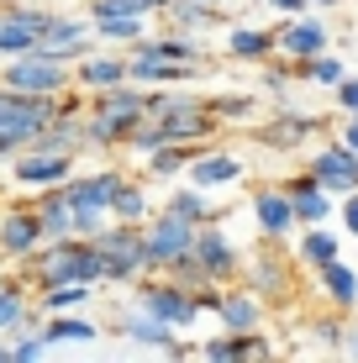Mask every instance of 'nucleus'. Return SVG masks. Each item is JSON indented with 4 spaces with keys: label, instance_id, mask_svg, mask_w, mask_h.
<instances>
[{
    "label": "nucleus",
    "instance_id": "1",
    "mask_svg": "<svg viewBox=\"0 0 358 363\" xmlns=\"http://www.w3.org/2000/svg\"><path fill=\"white\" fill-rule=\"evenodd\" d=\"M53 121V95H32V90H0V153L32 143L37 132Z\"/></svg>",
    "mask_w": 358,
    "mask_h": 363
},
{
    "label": "nucleus",
    "instance_id": "2",
    "mask_svg": "<svg viewBox=\"0 0 358 363\" xmlns=\"http://www.w3.org/2000/svg\"><path fill=\"white\" fill-rule=\"evenodd\" d=\"M95 253L106 264V279H138L147 269V247H142V227L138 221H121V227H106L101 237H90Z\"/></svg>",
    "mask_w": 358,
    "mask_h": 363
},
{
    "label": "nucleus",
    "instance_id": "3",
    "mask_svg": "<svg viewBox=\"0 0 358 363\" xmlns=\"http://www.w3.org/2000/svg\"><path fill=\"white\" fill-rule=\"evenodd\" d=\"M43 279L47 284H95V279H106V264H101V253H95V242L64 237L58 247L43 253Z\"/></svg>",
    "mask_w": 358,
    "mask_h": 363
},
{
    "label": "nucleus",
    "instance_id": "4",
    "mask_svg": "<svg viewBox=\"0 0 358 363\" xmlns=\"http://www.w3.org/2000/svg\"><path fill=\"white\" fill-rule=\"evenodd\" d=\"M195 227L201 221H190L184 211L169 206V216H158L153 227L142 232V247H147V269H158V264H174V258H184L195 247Z\"/></svg>",
    "mask_w": 358,
    "mask_h": 363
},
{
    "label": "nucleus",
    "instance_id": "5",
    "mask_svg": "<svg viewBox=\"0 0 358 363\" xmlns=\"http://www.w3.org/2000/svg\"><path fill=\"white\" fill-rule=\"evenodd\" d=\"M6 84H11V90H32V95H53V90H64V58L32 48V53L11 58Z\"/></svg>",
    "mask_w": 358,
    "mask_h": 363
},
{
    "label": "nucleus",
    "instance_id": "6",
    "mask_svg": "<svg viewBox=\"0 0 358 363\" xmlns=\"http://www.w3.org/2000/svg\"><path fill=\"white\" fill-rule=\"evenodd\" d=\"M47 27H53L47 11H6L0 16V58H21L32 48H43Z\"/></svg>",
    "mask_w": 358,
    "mask_h": 363
},
{
    "label": "nucleus",
    "instance_id": "7",
    "mask_svg": "<svg viewBox=\"0 0 358 363\" xmlns=\"http://www.w3.org/2000/svg\"><path fill=\"white\" fill-rule=\"evenodd\" d=\"M142 311L158 316V321H169V327H190V321L201 316V295H190L184 284H147Z\"/></svg>",
    "mask_w": 358,
    "mask_h": 363
},
{
    "label": "nucleus",
    "instance_id": "8",
    "mask_svg": "<svg viewBox=\"0 0 358 363\" xmlns=\"http://www.w3.org/2000/svg\"><path fill=\"white\" fill-rule=\"evenodd\" d=\"M311 174H316V184H322V190L348 195V190H358V153H353L348 143L322 147V153H316V164H311Z\"/></svg>",
    "mask_w": 358,
    "mask_h": 363
},
{
    "label": "nucleus",
    "instance_id": "9",
    "mask_svg": "<svg viewBox=\"0 0 358 363\" xmlns=\"http://www.w3.org/2000/svg\"><path fill=\"white\" fill-rule=\"evenodd\" d=\"M274 43H279V53H290V58H316V53H327V27L322 21H306V16H290L285 27L274 32Z\"/></svg>",
    "mask_w": 358,
    "mask_h": 363
},
{
    "label": "nucleus",
    "instance_id": "10",
    "mask_svg": "<svg viewBox=\"0 0 358 363\" xmlns=\"http://www.w3.org/2000/svg\"><path fill=\"white\" fill-rule=\"evenodd\" d=\"M142 111H153V100L142 90H127V79L101 90V116H111L121 127V137H132V121H142Z\"/></svg>",
    "mask_w": 358,
    "mask_h": 363
},
{
    "label": "nucleus",
    "instance_id": "11",
    "mask_svg": "<svg viewBox=\"0 0 358 363\" xmlns=\"http://www.w3.org/2000/svg\"><path fill=\"white\" fill-rule=\"evenodd\" d=\"M121 184H127L121 174H90V179H69L64 195H69L74 211H111V200H116Z\"/></svg>",
    "mask_w": 358,
    "mask_h": 363
},
{
    "label": "nucleus",
    "instance_id": "12",
    "mask_svg": "<svg viewBox=\"0 0 358 363\" xmlns=\"http://www.w3.org/2000/svg\"><path fill=\"white\" fill-rule=\"evenodd\" d=\"M37 242H43V221H37V211H6V216H0V253L27 258Z\"/></svg>",
    "mask_w": 358,
    "mask_h": 363
},
{
    "label": "nucleus",
    "instance_id": "13",
    "mask_svg": "<svg viewBox=\"0 0 358 363\" xmlns=\"http://www.w3.org/2000/svg\"><path fill=\"white\" fill-rule=\"evenodd\" d=\"M190 253H195V264L211 274V279H227V274L237 269V253H232V242H227L221 232H211V227L195 232V247H190Z\"/></svg>",
    "mask_w": 358,
    "mask_h": 363
},
{
    "label": "nucleus",
    "instance_id": "14",
    "mask_svg": "<svg viewBox=\"0 0 358 363\" xmlns=\"http://www.w3.org/2000/svg\"><path fill=\"white\" fill-rule=\"evenodd\" d=\"M64 174H69V153H21L16 158V179L21 184H64Z\"/></svg>",
    "mask_w": 358,
    "mask_h": 363
},
{
    "label": "nucleus",
    "instance_id": "15",
    "mask_svg": "<svg viewBox=\"0 0 358 363\" xmlns=\"http://www.w3.org/2000/svg\"><path fill=\"white\" fill-rule=\"evenodd\" d=\"M190 69H201V64H174V58H158V53H138L127 64V74L138 84H174V79H184Z\"/></svg>",
    "mask_w": 358,
    "mask_h": 363
},
{
    "label": "nucleus",
    "instance_id": "16",
    "mask_svg": "<svg viewBox=\"0 0 358 363\" xmlns=\"http://www.w3.org/2000/svg\"><path fill=\"white\" fill-rule=\"evenodd\" d=\"M253 216H258V227H264L269 237H285L295 227V200L290 195H274V190H264L253 200Z\"/></svg>",
    "mask_w": 358,
    "mask_h": 363
},
{
    "label": "nucleus",
    "instance_id": "17",
    "mask_svg": "<svg viewBox=\"0 0 358 363\" xmlns=\"http://www.w3.org/2000/svg\"><path fill=\"white\" fill-rule=\"evenodd\" d=\"M290 200H295V221H301V227H322V221L332 216V190L316 184V174H311V184H301Z\"/></svg>",
    "mask_w": 358,
    "mask_h": 363
},
{
    "label": "nucleus",
    "instance_id": "18",
    "mask_svg": "<svg viewBox=\"0 0 358 363\" xmlns=\"http://www.w3.org/2000/svg\"><path fill=\"white\" fill-rule=\"evenodd\" d=\"M242 174L237 158H227V153H206V158H195L190 164V179H195V190H216V184H232Z\"/></svg>",
    "mask_w": 358,
    "mask_h": 363
},
{
    "label": "nucleus",
    "instance_id": "19",
    "mask_svg": "<svg viewBox=\"0 0 358 363\" xmlns=\"http://www.w3.org/2000/svg\"><path fill=\"white\" fill-rule=\"evenodd\" d=\"M37 221H43V237H53V242L74 237V206H69V195H64V184H58V195H47V200H43Z\"/></svg>",
    "mask_w": 358,
    "mask_h": 363
},
{
    "label": "nucleus",
    "instance_id": "20",
    "mask_svg": "<svg viewBox=\"0 0 358 363\" xmlns=\"http://www.w3.org/2000/svg\"><path fill=\"white\" fill-rule=\"evenodd\" d=\"M201 353H206V358H216V363H221V358H227V363H232V358H264V353H269V347H264V342H258V337H253V332H232V337H216V342H206V347H201Z\"/></svg>",
    "mask_w": 358,
    "mask_h": 363
},
{
    "label": "nucleus",
    "instance_id": "21",
    "mask_svg": "<svg viewBox=\"0 0 358 363\" xmlns=\"http://www.w3.org/2000/svg\"><path fill=\"white\" fill-rule=\"evenodd\" d=\"M216 316L227 321V332H253L258 316H264V306H258V295H227Z\"/></svg>",
    "mask_w": 358,
    "mask_h": 363
},
{
    "label": "nucleus",
    "instance_id": "22",
    "mask_svg": "<svg viewBox=\"0 0 358 363\" xmlns=\"http://www.w3.org/2000/svg\"><path fill=\"white\" fill-rule=\"evenodd\" d=\"M127 337H132V342H142V347H164L169 358H179V353H184V347L174 342V327H169V321H158V316L132 321V327H127Z\"/></svg>",
    "mask_w": 358,
    "mask_h": 363
},
{
    "label": "nucleus",
    "instance_id": "23",
    "mask_svg": "<svg viewBox=\"0 0 358 363\" xmlns=\"http://www.w3.org/2000/svg\"><path fill=\"white\" fill-rule=\"evenodd\" d=\"M322 290L337 300V306H353V300H358V274L332 258V264H322Z\"/></svg>",
    "mask_w": 358,
    "mask_h": 363
},
{
    "label": "nucleus",
    "instance_id": "24",
    "mask_svg": "<svg viewBox=\"0 0 358 363\" xmlns=\"http://www.w3.org/2000/svg\"><path fill=\"white\" fill-rule=\"evenodd\" d=\"M79 79L90 84V90H111V84L132 79V74H127L121 58H84V64H79Z\"/></svg>",
    "mask_w": 358,
    "mask_h": 363
},
{
    "label": "nucleus",
    "instance_id": "25",
    "mask_svg": "<svg viewBox=\"0 0 358 363\" xmlns=\"http://www.w3.org/2000/svg\"><path fill=\"white\" fill-rule=\"evenodd\" d=\"M138 53H158V58H174V64H201V43L195 37H158V43H142Z\"/></svg>",
    "mask_w": 358,
    "mask_h": 363
},
{
    "label": "nucleus",
    "instance_id": "26",
    "mask_svg": "<svg viewBox=\"0 0 358 363\" xmlns=\"http://www.w3.org/2000/svg\"><path fill=\"white\" fill-rule=\"evenodd\" d=\"M301 258L306 264H332V258H337V237H332L327 227H306V237H301Z\"/></svg>",
    "mask_w": 358,
    "mask_h": 363
},
{
    "label": "nucleus",
    "instance_id": "27",
    "mask_svg": "<svg viewBox=\"0 0 358 363\" xmlns=\"http://www.w3.org/2000/svg\"><path fill=\"white\" fill-rule=\"evenodd\" d=\"M43 337H47V342H95V327H90V321H74V316H58V311H53V321L43 327Z\"/></svg>",
    "mask_w": 358,
    "mask_h": 363
},
{
    "label": "nucleus",
    "instance_id": "28",
    "mask_svg": "<svg viewBox=\"0 0 358 363\" xmlns=\"http://www.w3.org/2000/svg\"><path fill=\"white\" fill-rule=\"evenodd\" d=\"M227 48H232L237 58H269V53H279V43H274L269 32H232Z\"/></svg>",
    "mask_w": 358,
    "mask_h": 363
},
{
    "label": "nucleus",
    "instance_id": "29",
    "mask_svg": "<svg viewBox=\"0 0 358 363\" xmlns=\"http://www.w3.org/2000/svg\"><path fill=\"white\" fill-rule=\"evenodd\" d=\"M111 216H116V221H142V216H147V200H142V190L121 184L116 200H111Z\"/></svg>",
    "mask_w": 358,
    "mask_h": 363
},
{
    "label": "nucleus",
    "instance_id": "30",
    "mask_svg": "<svg viewBox=\"0 0 358 363\" xmlns=\"http://www.w3.org/2000/svg\"><path fill=\"white\" fill-rule=\"evenodd\" d=\"M84 295H90V284H47V295H43V311H74Z\"/></svg>",
    "mask_w": 358,
    "mask_h": 363
},
{
    "label": "nucleus",
    "instance_id": "31",
    "mask_svg": "<svg viewBox=\"0 0 358 363\" xmlns=\"http://www.w3.org/2000/svg\"><path fill=\"white\" fill-rule=\"evenodd\" d=\"M169 16H174L179 27H211L216 11H206V0H174V6H169Z\"/></svg>",
    "mask_w": 358,
    "mask_h": 363
},
{
    "label": "nucleus",
    "instance_id": "32",
    "mask_svg": "<svg viewBox=\"0 0 358 363\" xmlns=\"http://www.w3.org/2000/svg\"><path fill=\"white\" fill-rule=\"evenodd\" d=\"M74 43H84V27H79V21H64V16H53V27H47L43 48H74Z\"/></svg>",
    "mask_w": 358,
    "mask_h": 363
},
{
    "label": "nucleus",
    "instance_id": "33",
    "mask_svg": "<svg viewBox=\"0 0 358 363\" xmlns=\"http://www.w3.org/2000/svg\"><path fill=\"white\" fill-rule=\"evenodd\" d=\"M101 27V37H111V43H132V37L142 32V16H111V21H95Z\"/></svg>",
    "mask_w": 358,
    "mask_h": 363
},
{
    "label": "nucleus",
    "instance_id": "34",
    "mask_svg": "<svg viewBox=\"0 0 358 363\" xmlns=\"http://www.w3.org/2000/svg\"><path fill=\"white\" fill-rule=\"evenodd\" d=\"M90 16L95 21H111V16H147V11H142V0H95Z\"/></svg>",
    "mask_w": 358,
    "mask_h": 363
},
{
    "label": "nucleus",
    "instance_id": "35",
    "mask_svg": "<svg viewBox=\"0 0 358 363\" xmlns=\"http://www.w3.org/2000/svg\"><path fill=\"white\" fill-rule=\"evenodd\" d=\"M306 74H311L316 84H342V64H337V58H327V53L306 58Z\"/></svg>",
    "mask_w": 358,
    "mask_h": 363
},
{
    "label": "nucleus",
    "instance_id": "36",
    "mask_svg": "<svg viewBox=\"0 0 358 363\" xmlns=\"http://www.w3.org/2000/svg\"><path fill=\"white\" fill-rule=\"evenodd\" d=\"M21 321H27V306H21V295L0 290V332H16Z\"/></svg>",
    "mask_w": 358,
    "mask_h": 363
},
{
    "label": "nucleus",
    "instance_id": "37",
    "mask_svg": "<svg viewBox=\"0 0 358 363\" xmlns=\"http://www.w3.org/2000/svg\"><path fill=\"white\" fill-rule=\"evenodd\" d=\"M47 353V337L43 332H32V337H21V342H11V363H37Z\"/></svg>",
    "mask_w": 358,
    "mask_h": 363
},
{
    "label": "nucleus",
    "instance_id": "38",
    "mask_svg": "<svg viewBox=\"0 0 358 363\" xmlns=\"http://www.w3.org/2000/svg\"><path fill=\"white\" fill-rule=\"evenodd\" d=\"M174 211H184L190 221H216L211 211H206V200L195 195V190H179V195H174Z\"/></svg>",
    "mask_w": 358,
    "mask_h": 363
},
{
    "label": "nucleus",
    "instance_id": "39",
    "mask_svg": "<svg viewBox=\"0 0 358 363\" xmlns=\"http://www.w3.org/2000/svg\"><path fill=\"white\" fill-rule=\"evenodd\" d=\"M337 106L348 111V116H358V79H348V74H342V84H337Z\"/></svg>",
    "mask_w": 358,
    "mask_h": 363
},
{
    "label": "nucleus",
    "instance_id": "40",
    "mask_svg": "<svg viewBox=\"0 0 358 363\" xmlns=\"http://www.w3.org/2000/svg\"><path fill=\"white\" fill-rule=\"evenodd\" d=\"M342 227L358 237V190H348V200H342Z\"/></svg>",
    "mask_w": 358,
    "mask_h": 363
},
{
    "label": "nucleus",
    "instance_id": "41",
    "mask_svg": "<svg viewBox=\"0 0 358 363\" xmlns=\"http://www.w3.org/2000/svg\"><path fill=\"white\" fill-rule=\"evenodd\" d=\"M258 279H264V284H269V290H279V284H285V274H279L274 264H264V269H258Z\"/></svg>",
    "mask_w": 358,
    "mask_h": 363
},
{
    "label": "nucleus",
    "instance_id": "42",
    "mask_svg": "<svg viewBox=\"0 0 358 363\" xmlns=\"http://www.w3.org/2000/svg\"><path fill=\"white\" fill-rule=\"evenodd\" d=\"M274 6H279V11H290V16H301V11L311 6V0H274Z\"/></svg>",
    "mask_w": 358,
    "mask_h": 363
},
{
    "label": "nucleus",
    "instance_id": "43",
    "mask_svg": "<svg viewBox=\"0 0 358 363\" xmlns=\"http://www.w3.org/2000/svg\"><path fill=\"white\" fill-rule=\"evenodd\" d=\"M342 143H348V147H353V153H358V116L348 121V132H342Z\"/></svg>",
    "mask_w": 358,
    "mask_h": 363
},
{
    "label": "nucleus",
    "instance_id": "44",
    "mask_svg": "<svg viewBox=\"0 0 358 363\" xmlns=\"http://www.w3.org/2000/svg\"><path fill=\"white\" fill-rule=\"evenodd\" d=\"M0 363H11V347H0Z\"/></svg>",
    "mask_w": 358,
    "mask_h": 363
},
{
    "label": "nucleus",
    "instance_id": "45",
    "mask_svg": "<svg viewBox=\"0 0 358 363\" xmlns=\"http://www.w3.org/2000/svg\"><path fill=\"white\" fill-rule=\"evenodd\" d=\"M311 6H337V0H311Z\"/></svg>",
    "mask_w": 358,
    "mask_h": 363
},
{
    "label": "nucleus",
    "instance_id": "46",
    "mask_svg": "<svg viewBox=\"0 0 358 363\" xmlns=\"http://www.w3.org/2000/svg\"><path fill=\"white\" fill-rule=\"evenodd\" d=\"M348 347H353V358H358V337H353V342H348Z\"/></svg>",
    "mask_w": 358,
    "mask_h": 363
},
{
    "label": "nucleus",
    "instance_id": "47",
    "mask_svg": "<svg viewBox=\"0 0 358 363\" xmlns=\"http://www.w3.org/2000/svg\"><path fill=\"white\" fill-rule=\"evenodd\" d=\"M0 290H6V284H0Z\"/></svg>",
    "mask_w": 358,
    "mask_h": 363
}]
</instances>
